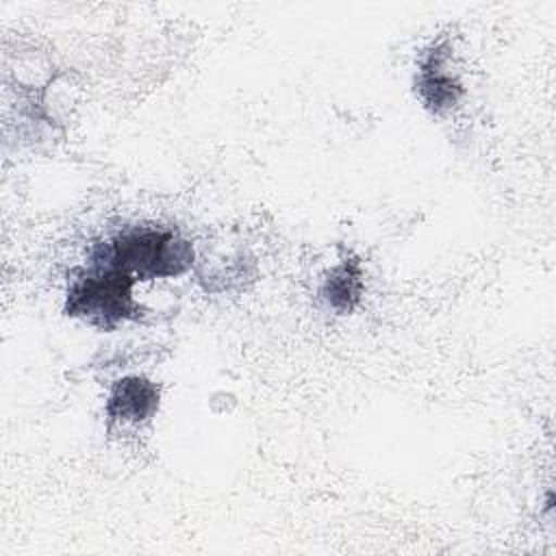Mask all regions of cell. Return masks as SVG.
<instances>
[{
  "label": "cell",
  "mask_w": 556,
  "mask_h": 556,
  "mask_svg": "<svg viewBox=\"0 0 556 556\" xmlns=\"http://www.w3.org/2000/svg\"><path fill=\"white\" fill-rule=\"evenodd\" d=\"M419 93L424 102L434 111H443L456 104L460 85L452 74L443 70L441 52L430 54V59L424 63L421 78H419Z\"/></svg>",
  "instance_id": "obj_4"
},
{
  "label": "cell",
  "mask_w": 556,
  "mask_h": 556,
  "mask_svg": "<svg viewBox=\"0 0 556 556\" xmlns=\"http://www.w3.org/2000/svg\"><path fill=\"white\" fill-rule=\"evenodd\" d=\"M132 285V276L93 258L91 267L70 282L65 311L67 315L80 317L91 326L113 328L124 319L139 317Z\"/></svg>",
  "instance_id": "obj_2"
},
{
  "label": "cell",
  "mask_w": 556,
  "mask_h": 556,
  "mask_svg": "<svg viewBox=\"0 0 556 556\" xmlns=\"http://www.w3.org/2000/svg\"><path fill=\"white\" fill-rule=\"evenodd\" d=\"M159 408V389L154 382L132 376L115 382L106 400V413L111 419L139 424L150 419Z\"/></svg>",
  "instance_id": "obj_3"
},
{
  "label": "cell",
  "mask_w": 556,
  "mask_h": 556,
  "mask_svg": "<svg viewBox=\"0 0 556 556\" xmlns=\"http://www.w3.org/2000/svg\"><path fill=\"white\" fill-rule=\"evenodd\" d=\"M135 280L180 276L193 265V245L174 230L130 228L117 235L93 256Z\"/></svg>",
  "instance_id": "obj_1"
},
{
  "label": "cell",
  "mask_w": 556,
  "mask_h": 556,
  "mask_svg": "<svg viewBox=\"0 0 556 556\" xmlns=\"http://www.w3.org/2000/svg\"><path fill=\"white\" fill-rule=\"evenodd\" d=\"M321 295L337 313L350 311L361 298V271L356 263L343 261L341 265H337L326 278Z\"/></svg>",
  "instance_id": "obj_5"
}]
</instances>
